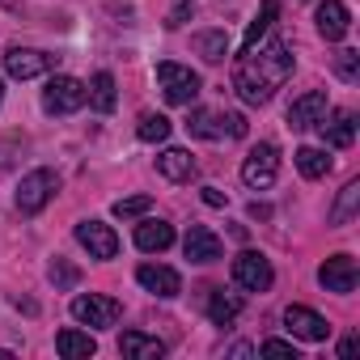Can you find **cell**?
<instances>
[{"label": "cell", "mask_w": 360, "mask_h": 360, "mask_svg": "<svg viewBox=\"0 0 360 360\" xmlns=\"http://www.w3.org/2000/svg\"><path fill=\"white\" fill-rule=\"evenodd\" d=\"M157 174L169 178V183H191L200 174V165H195V157L187 148H161L157 153Z\"/></svg>", "instance_id": "17"}, {"label": "cell", "mask_w": 360, "mask_h": 360, "mask_svg": "<svg viewBox=\"0 0 360 360\" xmlns=\"http://www.w3.org/2000/svg\"><path fill=\"white\" fill-rule=\"evenodd\" d=\"M292 47L284 43V39H271V43H263V47H250V51H242L238 56V64H233V89H238V98L246 102V106H263V102H271V94L292 77Z\"/></svg>", "instance_id": "1"}, {"label": "cell", "mask_w": 360, "mask_h": 360, "mask_svg": "<svg viewBox=\"0 0 360 360\" xmlns=\"http://www.w3.org/2000/svg\"><path fill=\"white\" fill-rule=\"evenodd\" d=\"M335 72L352 85V81L360 77V56H356V51H339V56H335Z\"/></svg>", "instance_id": "32"}, {"label": "cell", "mask_w": 360, "mask_h": 360, "mask_svg": "<svg viewBox=\"0 0 360 360\" xmlns=\"http://www.w3.org/2000/svg\"><path fill=\"white\" fill-rule=\"evenodd\" d=\"M356 280H360V271H356V259H352V255H330V259L318 267V284H322L326 292L347 297V292L356 288Z\"/></svg>", "instance_id": "11"}, {"label": "cell", "mask_w": 360, "mask_h": 360, "mask_svg": "<svg viewBox=\"0 0 360 360\" xmlns=\"http://www.w3.org/2000/svg\"><path fill=\"white\" fill-rule=\"evenodd\" d=\"M0 102H5V85H0Z\"/></svg>", "instance_id": "36"}, {"label": "cell", "mask_w": 360, "mask_h": 360, "mask_svg": "<svg viewBox=\"0 0 360 360\" xmlns=\"http://www.w3.org/2000/svg\"><path fill=\"white\" fill-rule=\"evenodd\" d=\"M56 191H60V174H56V169H47V165L30 169L22 183H18V212H22V217L43 212V208L56 200Z\"/></svg>", "instance_id": "2"}, {"label": "cell", "mask_w": 360, "mask_h": 360, "mask_svg": "<svg viewBox=\"0 0 360 360\" xmlns=\"http://www.w3.org/2000/svg\"><path fill=\"white\" fill-rule=\"evenodd\" d=\"M136 136L144 140V144H161L165 136H169V119L165 115H140V123H136Z\"/></svg>", "instance_id": "28"}, {"label": "cell", "mask_w": 360, "mask_h": 360, "mask_svg": "<svg viewBox=\"0 0 360 360\" xmlns=\"http://www.w3.org/2000/svg\"><path fill=\"white\" fill-rule=\"evenodd\" d=\"M47 276H51V284H56V288H60V292H72V288H77V284H81V271H77V267H72V263H68V259H56V263H51V271H47Z\"/></svg>", "instance_id": "29"}, {"label": "cell", "mask_w": 360, "mask_h": 360, "mask_svg": "<svg viewBox=\"0 0 360 360\" xmlns=\"http://www.w3.org/2000/svg\"><path fill=\"white\" fill-rule=\"evenodd\" d=\"M326 110H330V106H326V94H322V89H305V94L292 98V106H288V127H292V131H309V127L322 123Z\"/></svg>", "instance_id": "13"}, {"label": "cell", "mask_w": 360, "mask_h": 360, "mask_svg": "<svg viewBox=\"0 0 360 360\" xmlns=\"http://www.w3.org/2000/svg\"><path fill=\"white\" fill-rule=\"evenodd\" d=\"M136 284L144 292H153V297H178L183 292V276H178L174 267H165V263H140L136 267Z\"/></svg>", "instance_id": "12"}, {"label": "cell", "mask_w": 360, "mask_h": 360, "mask_svg": "<svg viewBox=\"0 0 360 360\" xmlns=\"http://www.w3.org/2000/svg\"><path fill=\"white\" fill-rule=\"evenodd\" d=\"M204 204H208V208H225V204H229V195H225L221 187H204Z\"/></svg>", "instance_id": "34"}, {"label": "cell", "mask_w": 360, "mask_h": 360, "mask_svg": "<svg viewBox=\"0 0 360 360\" xmlns=\"http://www.w3.org/2000/svg\"><path fill=\"white\" fill-rule=\"evenodd\" d=\"M119 352H123L127 360H161V356H165V343H161L157 335H140V330H127V335L119 339Z\"/></svg>", "instance_id": "21"}, {"label": "cell", "mask_w": 360, "mask_h": 360, "mask_svg": "<svg viewBox=\"0 0 360 360\" xmlns=\"http://www.w3.org/2000/svg\"><path fill=\"white\" fill-rule=\"evenodd\" d=\"M292 161H297V169H301V178H326L330 174V157H326V148H314V144H301L297 153H292Z\"/></svg>", "instance_id": "23"}, {"label": "cell", "mask_w": 360, "mask_h": 360, "mask_svg": "<svg viewBox=\"0 0 360 360\" xmlns=\"http://www.w3.org/2000/svg\"><path fill=\"white\" fill-rule=\"evenodd\" d=\"M183 255H187L191 263H217V259L225 255V246H221V238H217L208 225H191L187 238H183Z\"/></svg>", "instance_id": "15"}, {"label": "cell", "mask_w": 360, "mask_h": 360, "mask_svg": "<svg viewBox=\"0 0 360 360\" xmlns=\"http://www.w3.org/2000/svg\"><path fill=\"white\" fill-rule=\"evenodd\" d=\"M280 18V5H276V0H263V5H259V13H255V22L246 26V39H242V51H250V47H259V39L271 30V22Z\"/></svg>", "instance_id": "25"}, {"label": "cell", "mask_w": 360, "mask_h": 360, "mask_svg": "<svg viewBox=\"0 0 360 360\" xmlns=\"http://www.w3.org/2000/svg\"><path fill=\"white\" fill-rule=\"evenodd\" d=\"M195 13V0H169V13H165V26L178 30V26H187Z\"/></svg>", "instance_id": "31"}, {"label": "cell", "mask_w": 360, "mask_h": 360, "mask_svg": "<svg viewBox=\"0 0 360 360\" xmlns=\"http://www.w3.org/2000/svg\"><path fill=\"white\" fill-rule=\"evenodd\" d=\"M187 131L195 140H225V136L242 140L246 136V119L242 115H221V110H191L187 115Z\"/></svg>", "instance_id": "5"}, {"label": "cell", "mask_w": 360, "mask_h": 360, "mask_svg": "<svg viewBox=\"0 0 360 360\" xmlns=\"http://www.w3.org/2000/svg\"><path fill=\"white\" fill-rule=\"evenodd\" d=\"M318 131H322V140L330 148H352V140H356V115L352 110H326L322 123H318Z\"/></svg>", "instance_id": "18"}, {"label": "cell", "mask_w": 360, "mask_h": 360, "mask_svg": "<svg viewBox=\"0 0 360 360\" xmlns=\"http://www.w3.org/2000/svg\"><path fill=\"white\" fill-rule=\"evenodd\" d=\"M352 352H356V335H347V339H343V343H339V356H343V360H347V356H352Z\"/></svg>", "instance_id": "35"}, {"label": "cell", "mask_w": 360, "mask_h": 360, "mask_svg": "<svg viewBox=\"0 0 360 360\" xmlns=\"http://www.w3.org/2000/svg\"><path fill=\"white\" fill-rule=\"evenodd\" d=\"M259 356H292V360H297V343H288V339H267V343H259Z\"/></svg>", "instance_id": "33"}, {"label": "cell", "mask_w": 360, "mask_h": 360, "mask_svg": "<svg viewBox=\"0 0 360 360\" xmlns=\"http://www.w3.org/2000/svg\"><path fill=\"white\" fill-rule=\"evenodd\" d=\"M356 204H360V178H352V183L339 191V200H335V208H330V225H347L352 212H356Z\"/></svg>", "instance_id": "27"}, {"label": "cell", "mask_w": 360, "mask_h": 360, "mask_svg": "<svg viewBox=\"0 0 360 360\" xmlns=\"http://www.w3.org/2000/svg\"><path fill=\"white\" fill-rule=\"evenodd\" d=\"M85 102H89V94L77 77H51L47 89H43V110L47 115H77Z\"/></svg>", "instance_id": "7"}, {"label": "cell", "mask_w": 360, "mask_h": 360, "mask_svg": "<svg viewBox=\"0 0 360 360\" xmlns=\"http://www.w3.org/2000/svg\"><path fill=\"white\" fill-rule=\"evenodd\" d=\"M314 22H318V34H322L326 43H339V39L352 30V13H347L343 0H322L318 13H314Z\"/></svg>", "instance_id": "16"}, {"label": "cell", "mask_w": 360, "mask_h": 360, "mask_svg": "<svg viewBox=\"0 0 360 360\" xmlns=\"http://www.w3.org/2000/svg\"><path fill=\"white\" fill-rule=\"evenodd\" d=\"M56 352H60L64 360H89V356L98 352V343H94V335H89V330L68 326V330H60V335H56Z\"/></svg>", "instance_id": "20"}, {"label": "cell", "mask_w": 360, "mask_h": 360, "mask_svg": "<svg viewBox=\"0 0 360 360\" xmlns=\"http://www.w3.org/2000/svg\"><path fill=\"white\" fill-rule=\"evenodd\" d=\"M157 81H161V94H165L169 106H191V102L200 98V89H204L200 72H191V68H183V64H174V60L157 64Z\"/></svg>", "instance_id": "3"}, {"label": "cell", "mask_w": 360, "mask_h": 360, "mask_svg": "<svg viewBox=\"0 0 360 360\" xmlns=\"http://www.w3.org/2000/svg\"><path fill=\"white\" fill-rule=\"evenodd\" d=\"M77 242L89 250V259H115V255H119V238H115V229L102 225V221H81V225H77Z\"/></svg>", "instance_id": "14"}, {"label": "cell", "mask_w": 360, "mask_h": 360, "mask_svg": "<svg viewBox=\"0 0 360 360\" xmlns=\"http://www.w3.org/2000/svg\"><path fill=\"white\" fill-rule=\"evenodd\" d=\"M284 326H288V335L301 339V343H326V339H330V322H326L322 314H314L309 305H288V309H284Z\"/></svg>", "instance_id": "9"}, {"label": "cell", "mask_w": 360, "mask_h": 360, "mask_svg": "<svg viewBox=\"0 0 360 360\" xmlns=\"http://www.w3.org/2000/svg\"><path fill=\"white\" fill-rule=\"evenodd\" d=\"M148 208H153L148 195H131V200H119V204H115V217H119V221H136V217H144Z\"/></svg>", "instance_id": "30"}, {"label": "cell", "mask_w": 360, "mask_h": 360, "mask_svg": "<svg viewBox=\"0 0 360 360\" xmlns=\"http://www.w3.org/2000/svg\"><path fill=\"white\" fill-rule=\"evenodd\" d=\"M276 174H280V148H276L271 140L255 144V148L246 153V161H242V183H246L250 191H267V187L276 183Z\"/></svg>", "instance_id": "4"}, {"label": "cell", "mask_w": 360, "mask_h": 360, "mask_svg": "<svg viewBox=\"0 0 360 360\" xmlns=\"http://www.w3.org/2000/svg\"><path fill=\"white\" fill-rule=\"evenodd\" d=\"M89 106L94 110H102V115H110L115 106H119V89H115V77L102 68V72H94V81H89Z\"/></svg>", "instance_id": "22"}, {"label": "cell", "mask_w": 360, "mask_h": 360, "mask_svg": "<svg viewBox=\"0 0 360 360\" xmlns=\"http://www.w3.org/2000/svg\"><path fill=\"white\" fill-rule=\"evenodd\" d=\"M51 68H56V56H47L39 47H9V56H5V72L13 81H34Z\"/></svg>", "instance_id": "10"}, {"label": "cell", "mask_w": 360, "mask_h": 360, "mask_svg": "<svg viewBox=\"0 0 360 360\" xmlns=\"http://www.w3.org/2000/svg\"><path fill=\"white\" fill-rule=\"evenodd\" d=\"M238 314H242V301H238L233 292H225V288H212V292H208V318H212L217 326H233Z\"/></svg>", "instance_id": "24"}, {"label": "cell", "mask_w": 360, "mask_h": 360, "mask_svg": "<svg viewBox=\"0 0 360 360\" xmlns=\"http://www.w3.org/2000/svg\"><path fill=\"white\" fill-rule=\"evenodd\" d=\"M233 284L246 288V292H267L276 284V271H271V263L259 250H242L233 259Z\"/></svg>", "instance_id": "8"}, {"label": "cell", "mask_w": 360, "mask_h": 360, "mask_svg": "<svg viewBox=\"0 0 360 360\" xmlns=\"http://www.w3.org/2000/svg\"><path fill=\"white\" fill-rule=\"evenodd\" d=\"M119 314H123V305H119L115 297H102V292H81V297H72V318H77L81 326L106 330V326L119 322Z\"/></svg>", "instance_id": "6"}, {"label": "cell", "mask_w": 360, "mask_h": 360, "mask_svg": "<svg viewBox=\"0 0 360 360\" xmlns=\"http://www.w3.org/2000/svg\"><path fill=\"white\" fill-rule=\"evenodd\" d=\"M136 246H140L144 255L169 250V246H174V225H169V221H140V225H136Z\"/></svg>", "instance_id": "19"}, {"label": "cell", "mask_w": 360, "mask_h": 360, "mask_svg": "<svg viewBox=\"0 0 360 360\" xmlns=\"http://www.w3.org/2000/svg\"><path fill=\"white\" fill-rule=\"evenodd\" d=\"M191 43H195V51H200L208 64H221V60L229 56V34H225V30H200Z\"/></svg>", "instance_id": "26"}]
</instances>
